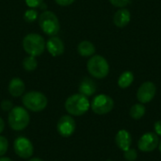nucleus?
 Here are the masks:
<instances>
[{"label":"nucleus","mask_w":161,"mask_h":161,"mask_svg":"<svg viewBox=\"0 0 161 161\" xmlns=\"http://www.w3.org/2000/svg\"><path fill=\"white\" fill-rule=\"evenodd\" d=\"M64 107L71 116H82L89 110L91 103L88 97L81 93H75L67 98Z\"/></svg>","instance_id":"1"},{"label":"nucleus","mask_w":161,"mask_h":161,"mask_svg":"<svg viewBox=\"0 0 161 161\" xmlns=\"http://www.w3.org/2000/svg\"><path fill=\"white\" fill-rule=\"evenodd\" d=\"M8 125L14 131H22L25 129L30 122L28 111L23 107H13L8 112Z\"/></svg>","instance_id":"2"},{"label":"nucleus","mask_w":161,"mask_h":161,"mask_svg":"<svg viewBox=\"0 0 161 161\" xmlns=\"http://www.w3.org/2000/svg\"><path fill=\"white\" fill-rule=\"evenodd\" d=\"M22 102L24 107L33 112L42 111L48 104V100L46 96L40 92L32 91L25 93L22 98Z\"/></svg>","instance_id":"3"},{"label":"nucleus","mask_w":161,"mask_h":161,"mask_svg":"<svg viewBox=\"0 0 161 161\" xmlns=\"http://www.w3.org/2000/svg\"><path fill=\"white\" fill-rule=\"evenodd\" d=\"M45 41L40 34H27L23 40V48L29 56L39 57L45 50Z\"/></svg>","instance_id":"4"},{"label":"nucleus","mask_w":161,"mask_h":161,"mask_svg":"<svg viewBox=\"0 0 161 161\" xmlns=\"http://www.w3.org/2000/svg\"><path fill=\"white\" fill-rule=\"evenodd\" d=\"M87 69L92 76L97 79H102L108 75L109 64L104 57L95 55L89 59L87 63Z\"/></svg>","instance_id":"5"},{"label":"nucleus","mask_w":161,"mask_h":161,"mask_svg":"<svg viewBox=\"0 0 161 161\" xmlns=\"http://www.w3.org/2000/svg\"><path fill=\"white\" fill-rule=\"evenodd\" d=\"M39 25L42 30L49 36L57 35L60 29V24L58 17L54 12L49 10L43 11L39 16Z\"/></svg>","instance_id":"6"},{"label":"nucleus","mask_w":161,"mask_h":161,"mask_svg":"<svg viewBox=\"0 0 161 161\" xmlns=\"http://www.w3.org/2000/svg\"><path fill=\"white\" fill-rule=\"evenodd\" d=\"M92 110L98 115H105L109 113L114 108L113 99L107 94L96 95L91 103Z\"/></svg>","instance_id":"7"},{"label":"nucleus","mask_w":161,"mask_h":161,"mask_svg":"<svg viewBox=\"0 0 161 161\" xmlns=\"http://www.w3.org/2000/svg\"><path fill=\"white\" fill-rule=\"evenodd\" d=\"M13 149L15 154L23 159L30 158L34 152L32 142L25 137H18L13 142Z\"/></svg>","instance_id":"8"},{"label":"nucleus","mask_w":161,"mask_h":161,"mask_svg":"<svg viewBox=\"0 0 161 161\" xmlns=\"http://www.w3.org/2000/svg\"><path fill=\"white\" fill-rule=\"evenodd\" d=\"M158 136L155 132H147L140 138L138 142V147L142 152L150 153L158 147Z\"/></svg>","instance_id":"9"},{"label":"nucleus","mask_w":161,"mask_h":161,"mask_svg":"<svg viewBox=\"0 0 161 161\" xmlns=\"http://www.w3.org/2000/svg\"><path fill=\"white\" fill-rule=\"evenodd\" d=\"M76 128V124L75 119L71 115H63L59 118L57 124V130L58 134L64 138L71 137Z\"/></svg>","instance_id":"10"},{"label":"nucleus","mask_w":161,"mask_h":161,"mask_svg":"<svg viewBox=\"0 0 161 161\" xmlns=\"http://www.w3.org/2000/svg\"><path fill=\"white\" fill-rule=\"evenodd\" d=\"M157 92L156 85L151 81H146L142 83L137 92V99L142 104H147L151 102Z\"/></svg>","instance_id":"11"},{"label":"nucleus","mask_w":161,"mask_h":161,"mask_svg":"<svg viewBox=\"0 0 161 161\" xmlns=\"http://www.w3.org/2000/svg\"><path fill=\"white\" fill-rule=\"evenodd\" d=\"M45 48L49 52V54L53 57H58L64 53L65 47L62 40L57 36H51L46 42Z\"/></svg>","instance_id":"12"},{"label":"nucleus","mask_w":161,"mask_h":161,"mask_svg":"<svg viewBox=\"0 0 161 161\" xmlns=\"http://www.w3.org/2000/svg\"><path fill=\"white\" fill-rule=\"evenodd\" d=\"M115 142L117 146L122 151H126L127 149L131 148L132 144V136L130 132H128L125 129H121L117 132L115 137Z\"/></svg>","instance_id":"13"},{"label":"nucleus","mask_w":161,"mask_h":161,"mask_svg":"<svg viewBox=\"0 0 161 161\" xmlns=\"http://www.w3.org/2000/svg\"><path fill=\"white\" fill-rule=\"evenodd\" d=\"M8 90V92L11 96L20 97L24 94L25 90V86L24 81L21 78L14 77L9 81Z\"/></svg>","instance_id":"14"},{"label":"nucleus","mask_w":161,"mask_h":161,"mask_svg":"<svg viewBox=\"0 0 161 161\" xmlns=\"http://www.w3.org/2000/svg\"><path fill=\"white\" fill-rule=\"evenodd\" d=\"M130 20H131L130 11L125 8L117 10L114 14V17H113L114 25L118 27H125V25H127L129 24Z\"/></svg>","instance_id":"15"},{"label":"nucleus","mask_w":161,"mask_h":161,"mask_svg":"<svg viewBox=\"0 0 161 161\" xmlns=\"http://www.w3.org/2000/svg\"><path fill=\"white\" fill-rule=\"evenodd\" d=\"M78 90H79V93L83 94L86 97H89V96H92L95 93L96 84L92 79H91L89 77H85L80 82Z\"/></svg>","instance_id":"16"},{"label":"nucleus","mask_w":161,"mask_h":161,"mask_svg":"<svg viewBox=\"0 0 161 161\" xmlns=\"http://www.w3.org/2000/svg\"><path fill=\"white\" fill-rule=\"evenodd\" d=\"M77 52L82 57H91L95 53V46L89 41H83L77 45Z\"/></svg>","instance_id":"17"},{"label":"nucleus","mask_w":161,"mask_h":161,"mask_svg":"<svg viewBox=\"0 0 161 161\" xmlns=\"http://www.w3.org/2000/svg\"><path fill=\"white\" fill-rule=\"evenodd\" d=\"M134 81V75L130 71H125L124 72L119 79H118V85L121 89H126L128 88Z\"/></svg>","instance_id":"18"},{"label":"nucleus","mask_w":161,"mask_h":161,"mask_svg":"<svg viewBox=\"0 0 161 161\" xmlns=\"http://www.w3.org/2000/svg\"><path fill=\"white\" fill-rule=\"evenodd\" d=\"M145 112H146L145 106L142 103H139L131 107L129 110V115L134 120H140L145 115Z\"/></svg>","instance_id":"19"},{"label":"nucleus","mask_w":161,"mask_h":161,"mask_svg":"<svg viewBox=\"0 0 161 161\" xmlns=\"http://www.w3.org/2000/svg\"><path fill=\"white\" fill-rule=\"evenodd\" d=\"M37 66H38V61L36 59V57L28 56L23 60V67L27 72L34 71L37 68Z\"/></svg>","instance_id":"20"},{"label":"nucleus","mask_w":161,"mask_h":161,"mask_svg":"<svg viewBox=\"0 0 161 161\" xmlns=\"http://www.w3.org/2000/svg\"><path fill=\"white\" fill-rule=\"evenodd\" d=\"M37 18H38V12H37V10L34 9V8H29V9H27V10L25 12V14H24V19H25V21L27 22V23H32V22L36 21Z\"/></svg>","instance_id":"21"},{"label":"nucleus","mask_w":161,"mask_h":161,"mask_svg":"<svg viewBox=\"0 0 161 161\" xmlns=\"http://www.w3.org/2000/svg\"><path fill=\"white\" fill-rule=\"evenodd\" d=\"M124 158L126 161H135L138 158V152L133 148H129L124 152Z\"/></svg>","instance_id":"22"},{"label":"nucleus","mask_w":161,"mask_h":161,"mask_svg":"<svg viewBox=\"0 0 161 161\" xmlns=\"http://www.w3.org/2000/svg\"><path fill=\"white\" fill-rule=\"evenodd\" d=\"M8 149V142L4 136H0V158L3 157Z\"/></svg>","instance_id":"23"},{"label":"nucleus","mask_w":161,"mask_h":161,"mask_svg":"<svg viewBox=\"0 0 161 161\" xmlns=\"http://www.w3.org/2000/svg\"><path fill=\"white\" fill-rule=\"evenodd\" d=\"M0 108H2V110L3 111H10L11 109H12V108H13V104H12V102L10 101V100H3L2 102H1V104H0Z\"/></svg>","instance_id":"24"},{"label":"nucleus","mask_w":161,"mask_h":161,"mask_svg":"<svg viewBox=\"0 0 161 161\" xmlns=\"http://www.w3.org/2000/svg\"><path fill=\"white\" fill-rule=\"evenodd\" d=\"M109 2H110L113 6H115V7H118V8H125V7H126V6L129 4L130 0H109Z\"/></svg>","instance_id":"25"},{"label":"nucleus","mask_w":161,"mask_h":161,"mask_svg":"<svg viewBox=\"0 0 161 161\" xmlns=\"http://www.w3.org/2000/svg\"><path fill=\"white\" fill-rule=\"evenodd\" d=\"M25 3L29 8H35L41 7V5L43 3V0H25Z\"/></svg>","instance_id":"26"},{"label":"nucleus","mask_w":161,"mask_h":161,"mask_svg":"<svg viewBox=\"0 0 161 161\" xmlns=\"http://www.w3.org/2000/svg\"><path fill=\"white\" fill-rule=\"evenodd\" d=\"M56 3L59 6H62V7H66V6H69L71 4H73L75 0H55Z\"/></svg>","instance_id":"27"},{"label":"nucleus","mask_w":161,"mask_h":161,"mask_svg":"<svg viewBox=\"0 0 161 161\" xmlns=\"http://www.w3.org/2000/svg\"><path fill=\"white\" fill-rule=\"evenodd\" d=\"M154 130H155V133L158 137H161V121H158V122L155 123V125H154Z\"/></svg>","instance_id":"28"},{"label":"nucleus","mask_w":161,"mask_h":161,"mask_svg":"<svg viewBox=\"0 0 161 161\" xmlns=\"http://www.w3.org/2000/svg\"><path fill=\"white\" fill-rule=\"evenodd\" d=\"M4 129H5V122H4V120L0 117V134L4 131Z\"/></svg>","instance_id":"29"},{"label":"nucleus","mask_w":161,"mask_h":161,"mask_svg":"<svg viewBox=\"0 0 161 161\" xmlns=\"http://www.w3.org/2000/svg\"><path fill=\"white\" fill-rule=\"evenodd\" d=\"M0 161H12L9 158H6V157H1L0 158Z\"/></svg>","instance_id":"30"},{"label":"nucleus","mask_w":161,"mask_h":161,"mask_svg":"<svg viewBox=\"0 0 161 161\" xmlns=\"http://www.w3.org/2000/svg\"><path fill=\"white\" fill-rule=\"evenodd\" d=\"M28 161H43L42 159H41V158H30Z\"/></svg>","instance_id":"31"},{"label":"nucleus","mask_w":161,"mask_h":161,"mask_svg":"<svg viewBox=\"0 0 161 161\" xmlns=\"http://www.w3.org/2000/svg\"><path fill=\"white\" fill-rule=\"evenodd\" d=\"M158 148L159 149V151H160L161 153V140H159V143H158Z\"/></svg>","instance_id":"32"},{"label":"nucleus","mask_w":161,"mask_h":161,"mask_svg":"<svg viewBox=\"0 0 161 161\" xmlns=\"http://www.w3.org/2000/svg\"><path fill=\"white\" fill-rule=\"evenodd\" d=\"M107 161H112L111 159H108V160H107Z\"/></svg>","instance_id":"33"}]
</instances>
